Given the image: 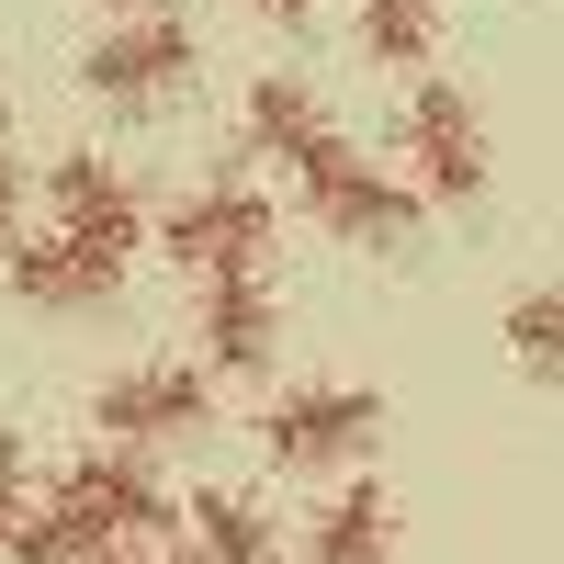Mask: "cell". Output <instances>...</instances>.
Listing matches in <instances>:
<instances>
[{"instance_id":"cell-1","label":"cell","mask_w":564,"mask_h":564,"mask_svg":"<svg viewBox=\"0 0 564 564\" xmlns=\"http://www.w3.org/2000/svg\"><path fill=\"white\" fill-rule=\"evenodd\" d=\"M159 520H170V497H159V475L135 452H90V463H68L57 486H45V508L23 520V542H12V564H102V553H148L159 542Z\"/></svg>"},{"instance_id":"cell-2","label":"cell","mask_w":564,"mask_h":564,"mask_svg":"<svg viewBox=\"0 0 564 564\" xmlns=\"http://www.w3.org/2000/svg\"><path fill=\"white\" fill-rule=\"evenodd\" d=\"M305 181V204L339 226V238H361V249H395V238H417V181H395V170H372L350 135H327V148L294 170Z\"/></svg>"},{"instance_id":"cell-3","label":"cell","mask_w":564,"mask_h":564,"mask_svg":"<svg viewBox=\"0 0 564 564\" xmlns=\"http://www.w3.org/2000/svg\"><path fill=\"white\" fill-rule=\"evenodd\" d=\"M159 249H170L181 271H204V282L260 271V249H271V204H260V181H204V193H181L170 226H159Z\"/></svg>"},{"instance_id":"cell-4","label":"cell","mask_w":564,"mask_h":564,"mask_svg":"<svg viewBox=\"0 0 564 564\" xmlns=\"http://www.w3.org/2000/svg\"><path fill=\"white\" fill-rule=\"evenodd\" d=\"M406 181L417 193H486V113H475V90H452V79H417L406 90Z\"/></svg>"},{"instance_id":"cell-5","label":"cell","mask_w":564,"mask_h":564,"mask_svg":"<svg viewBox=\"0 0 564 564\" xmlns=\"http://www.w3.org/2000/svg\"><path fill=\"white\" fill-rule=\"evenodd\" d=\"M204 406H215V384L193 361H124V372H102V395H90V430H102L113 452H135V441L204 430Z\"/></svg>"},{"instance_id":"cell-6","label":"cell","mask_w":564,"mask_h":564,"mask_svg":"<svg viewBox=\"0 0 564 564\" xmlns=\"http://www.w3.org/2000/svg\"><path fill=\"white\" fill-rule=\"evenodd\" d=\"M372 417H384V395H372V384H294V395H271L260 441H271V463L316 475V463H350V452L372 441Z\"/></svg>"},{"instance_id":"cell-7","label":"cell","mask_w":564,"mask_h":564,"mask_svg":"<svg viewBox=\"0 0 564 564\" xmlns=\"http://www.w3.org/2000/svg\"><path fill=\"white\" fill-rule=\"evenodd\" d=\"M181 68H193V34L170 12H124V23L90 34V57H79V79L102 90V102H159V90H181Z\"/></svg>"},{"instance_id":"cell-8","label":"cell","mask_w":564,"mask_h":564,"mask_svg":"<svg viewBox=\"0 0 564 564\" xmlns=\"http://www.w3.org/2000/svg\"><path fill=\"white\" fill-rule=\"evenodd\" d=\"M45 204H57V226H79L90 249L135 260V181H124V159H102V148H68L57 170H45Z\"/></svg>"},{"instance_id":"cell-9","label":"cell","mask_w":564,"mask_h":564,"mask_svg":"<svg viewBox=\"0 0 564 564\" xmlns=\"http://www.w3.org/2000/svg\"><path fill=\"white\" fill-rule=\"evenodd\" d=\"M113 282H124V260L90 249L79 226H57V215H45V238L12 249V294H34V305H102Z\"/></svg>"},{"instance_id":"cell-10","label":"cell","mask_w":564,"mask_h":564,"mask_svg":"<svg viewBox=\"0 0 564 564\" xmlns=\"http://www.w3.org/2000/svg\"><path fill=\"white\" fill-rule=\"evenodd\" d=\"M395 553V497L384 486H339L305 520V564H384Z\"/></svg>"},{"instance_id":"cell-11","label":"cell","mask_w":564,"mask_h":564,"mask_svg":"<svg viewBox=\"0 0 564 564\" xmlns=\"http://www.w3.org/2000/svg\"><path fill=\"white\" fill-rule=\"evenodd\" d=\"M249 135H260V148H271L282 170H305V159H316L339 124H327V102H316V90H305L294 68H271V79H249Z\"/></svg>"},{"instance_id":"cell-12","label":"cell","mask_w":564,"mask_h":564,"mask_svg":"<svg viewBox=\"0 0 564 564\" xmlns=\"http://www.w3.org/2000/svg\"><path fill=\"white\" fill-rule=\"evenodd\" d=\"M204 361H226V372L271 361V294H260V271L204 282Z\"/></svg>"},{"instance_id":"cell-13","label":"cell","mask_w":564,"mask_h":564,"mask_svg":"<svg viewBox=\"0 0 564 564\" xmlns=\"http://www.w3.org/2000/svg\"><path fill=\"white\" fill-rule=\"evenodd\" d=\"M193 553H204V564H282V542H271V508H260V497H226V486H204V497H193Z\"/></svg>"},{"instance_id":"cell-14","label":"cell","mask_w":564,"mask_h":564,"mask_svg":"<svg viewBox=\"0 0 564 564\" xmlns=\"http://www.w3.org/2000/svg\"><path fill=\"white\" fill-rule=\"evenodd\" d=\"M497 339H508V361H520V372H553V384H564V271H553V282H520V294H508Z\"/></svg>"},{"instance_id":"cell-15","label":"cell","mask_w":564,"mask_h":564,"mask_svg":"<svg viewBox=\"0 0 564 564\" xmlns=\"http://www.w3.org/2000/svg\"><path fill=\"white\" fill-rule=\"evenodd\" d=\"M430 34H441V0H361V45H372V57L417 68V57H430Z\"/></svg>"},{"instance_id":"cell-16","label":"cell","mask_w":564,"mask_h":564,"mask_svg":"<svg viewBox=\"0 0 564 564\" xmlns=\"http://www.w3.org/2000/svg\"><path fill=\"white\" fill-rule=\"evenodd\" d=\"M34 452H23V430H0V553H12L23 542V520H34Z\"/></svg>"},{"instance_id":"cell-17","label":"cell","mask_w":564,"mask_h":564,"mask_svg":"<svg viewBox=\"0 0 564 564\" xmlns=\"http://www.w3.org/2000/svg\"><path fill=\"white\" fill-rule=\"evenodd\" d=\"M23 249V159H0V271H12Z\"/></svg>"},{"instance_id":"cell-18","label":"cell","mask_w":564,"mask_h":564,"mask_svg":"<svg viewBox=\"0 0 564 564\" xmlns=\"http://www.w3.org/2000/svg\"><path fill=\"white\" fill-rule=\"evenodd\" d=\"M260 12H282V23H294V12H316V0H260Z\"/></svg>"},{"instance_id":"cell-19","label":"cell","mask_w":564,"mask_h":564,"mask_svg":"<svg viewBox=\"0 0 564 564\" xmlns=\"http://www.w3.org/2000/svg\"><path fill=\"white\" fill-rule=\"evenodd\" d=\"M102 564H159V553H102Z\"/></svg>"},{"instance_id":"cell-20","label":"cell","mask_w":564,"mask_h":564,"mask_svg":"<svg viewBox=\"0 0 564 564\" xmlns=\"http://www.w3.org/2000/svg\"><path fill=\"white\" fill-rule=\"evenodd\" d=\"M113 12H159V0H113Z\"/></svg>"}]
</instances>
